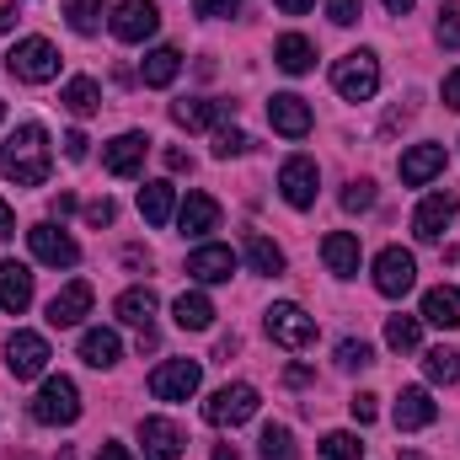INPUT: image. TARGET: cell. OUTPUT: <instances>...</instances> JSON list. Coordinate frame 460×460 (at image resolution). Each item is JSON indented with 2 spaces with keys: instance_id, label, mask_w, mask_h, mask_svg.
Wrapping results in <instances>:
<instances>
[{
  "instance_id": "cell-1",
  "label": "cell",
  "mask_w": 460,
  "mask_h": 460,
  "mask_svg": "<svg viewBox=\"0 0 460 460\" xmlns=\"http://www.w3.org/2000/svg\"><path fill=\"white\" fill-rule=\"evenodd\" d=\"M0 172L16 182V188H43L49 172H54V155H49V134L38 123H22L5 145H0Z\"/></svg>"
},
{
  "instance_id": "cell-2",
  "label": "cell",
  "mask_w": 460,
  "mask_h": 460,
  "mask_svg": "<svg viewBox=\"0 0 460 460\" xmlns=\"http://www.w3.org/2000/svg\"><path fill=\"white\" fill-rule=\"evenodd\" d=\"M32 418H38L43 429H70V423L81 418V391H75V380H70V375H49L43 391L32 396Z\"/></svg>"
},
{
  "instance_id": "cell-3",
  "label": "cell",
  "mask_w": 460,
  "mask_h": 460,
  "mask_svg": "<svg viewBox=\"0 0 460 460\" xmlns=\"http://www.w3.org/2000/svg\"><path fill=\"white\" fill-rule=\"evenodd\" d=\"M5 70H11L16 81H27V86H43V81L59 75V49H54L49 38H22V43H11Z\"/></svg>"
},
{
  "instance_id": "cell-4",
  "label": "cell",
  "mask_w": 460,
  "mask_h": 460,
  "mask_svg": "<svg viewBox=\"0 0 460 460\" xmlns=\"http://www.w3.org/2000/svg\"><path fill=\"white\" fill-rule=\"evenodd\" d=\"M332 86H338V97L348 102H369L375 92H380V65H375V54H343L338 65H332Z\"/></svg>"
},
{
  "instance_id": "cell-5",
  "label": "cell",
  "mask_w": 460,
  "mask_h": 460,
  "mask_svg": "<svg viewBox=\"0 0 460 460\" xmlns=\"http://www.w3.org/2000/svg\"><path fill=\"white\" fill-rule=\"evenodd\" d=\"M199 380H204V364L199 358H166V364L150 369V396L155 402H188L199 391Z\"/></svg>"
},
{
  "instance_id": "cell-6",
  "label": "cell",
  "mask_w": 460,
  "mask_h": 460,
  "mask_svg": "<svg viewBox=\"0 0 460 460\" xmlns=\"http://www.w3.org/2000/svg\"><path fill=\"white\" fill-rule=\"evenodd\" d=\"M268 338L279 348H289V353H300V348L316 343V316H305L295 300H279V305L268 311Z\"/></svg>"
},
{
  "instance_id": "cell-7",
  "label": "cell",
  "mask_w": 460,
  "mask_h": 460,
  "mask_svg": "<svg viewBox=\"0 0 460 460\" xmlns=\"http://www.w3.org/2000/svg\"><path fill=\"white\" fill-rule=\"evenodd\" d=\"M252 412H257V385H246V380L220 385V391L204 402V418H209L215 429H235V423H246Z\"/></svg>"
},
{
  "instance_id": "cell-8",
  "label": "cell",
  "mask_w": 460,
  "mask_h": 460,
  "mask_svg": "<svg viewBox=\"0 0 460 460\" xmlns=\"http://www.w3.org/2000/svg\"><path fill=\"white\" fill-rule=\"evenodd\" d=\"M412 284H418V257L402 252V246H385V252L375 257V289H380L385 300H402Z\"/></svg>"
},
{
  "instance_id": "cell-9",
  "label": "cell",
  "mask_w": 460,
  "mask_h": 460,
  "mask_svg": "<svg viewBox=\"0 0 460 460\" xmlns=\"http://www.w3.org/2000/svg\"><path fill=\"white\" fill-rule=\"evenodd\" d=\"M49 338L43 332H11L5 338V369H11V380H32V375H43L49 369Z\"/></svg>"
},
{
  "instance_id": "cell-10",
  "label": "cell",
  "mask_w": 460,
  "mask_h": 460,
  "mask_svg": "<svg viewBox=\"0 0 460 460\" xmlns=\"http://www.w3.org/2000/svg\"><path fill=\"white\" fill-rule=\"evenodd\" d=\"M161 27V5L155 0H118L113 5V38L118 43H145Z\"/></svg>"
},
{
  "instance_id": "cell-11",
  "label": "cell",
  "mask_w": 460,
  "mask_h": 460,
  "mask_svg": "<svg viewBox=\"0 0 460 460\" xmlns=\"http://www.w3.org/2000/svg\"><path fill=\"white\" fill-rule=\"evenodd\" d=\"M316 182H322V172H316L311 155H289V161L279 166V193H284L295 209H311V204H316Z\"/></svg>"
},
{
  "instance_id": "cell-12",
  "label": "cell",
  "mask_w": 460,
  "mask_h": 460,
  "mask_svg": "<svg viewBox=\"0 0 460 460\" xmlns=\"http://www.w3.org/2000/svg\"><path fill=\"white\" fill-rule=\"evenodd\" d=\"M456 215H460L456 193H429V199L418 204V215H412V235H418V241H445V230H450Z\"/></svg>"
},
{
  "instance_id": "cell-13",
  "label": "cell",
  "mask_w": 460,
  "mask_h": 460,
  "mask_svg": "<svg viewBox=\"0 0 460 460\" xmlns=\"http://www.w3.org/2000/svg\"><path fill=\"white\" fill-rule=\"evenodd\" d=\"M27 246H32V257L49 262V268H75V262H81V246H75L59 226H32L27 230Z\"/></svg>"
},
{
  "instance_id": "cell-14",
  "label": "cell",
  "mask_w": 460,
  "mask_h": 460,
  "mask_svg": "<svg viewBox=\"0 0 460 460\" xmlns=\"http://www.w3.org/2000/svg\"><path fill=\"white\" fill-rule=\"evenodd\" d=\"M92 300H97V289H92L86 279L65 284V289L49 300V327H81V322L92 316Z\"/></svg>"
},
{
  "instance_id": "cell-15",
  "label": "cell",
  "mask_w": 460,
  "mask_h": 460,
  "mask_svg": "<svg viewBox=\"0 0 460 460\" xmlns=\"http://www.w3.org/2000/svg\"><path fill=\"white\" fill-rule=\"evenodd\" d=\"M268 123H273L284 139H305V134H311V123H316V113H311V102H305V97L279 92V97L268 102Z\"/></svg>"
},
{
  "instance_id": "cell-16",
  "label": "cell",
  "mask_w": 460,
  "mask_h": 460,
  "mask_svg": "<svg viewBox=\"0 0 460 460\" xmlns=\"http://www.w3.org/2000/svg\"><path fill=\"white\" fill-rule=\"evenodd\" d=\"M139 445H145V460H182V429L172 418H145L139 423Z\"/></svg>"
},
{
  "instance_id": "cell-17",
  "label": "cell",
  "mask_w": 460,
  "mask_h": 460,
  "mask_svg": "<svg viewBox=\"0 0 460 460\" xmlns=\"http://www.w3.org/2000/svg\"><path fill=\"white\" fill-rule=\"evenodd\" d=\"M235 113V102H220V97H182L172 102V123L177 128H215Z\"/></svg>"
},
{
  "instance_id": "cell-18",
  "label": "cell",
  "mask_w": 460,
  "mask_h": 460,
  "mask_svg": "<svg viewBox=\"0 0 460 460\" xmlns=\"http://www.w3.org/2000/svg\"><path fill=\"white\" fill-rule=\"evenodd\" d=\"M434 418H439L434 396H429L423 385H402V396H396V429H402V434H412V429H429Z\"/></svg>"
},
{
  "instance_id": "cell-19",
  "label": "cell",
  "mask_w": 460,
  "mask_h": 460,
  "mask_svg": "<svg viewBox=\"0 0 460 460\" xmlns=\"http://www.w3.org/2000/svg\"><path fill=\"white\" fill-rule=\"evenodd\" d=\"M145 150H150L145 134H118L113 145H102V166H108L113 177H134V172L145 166Z\"/></svg>"
},
{
  "instance_id": "cell-20",
  "label": "cell",
  "mask_w": 460,
  "mask_h": 460,
  "mask_svg": "<svg viewBox=\"0 0 460 460\" xmlns=\"http://www.w3.org/2000/svg\"><path fill=\"white\" fill-rule=\"evenodd\" d=\"M445 172V145H412L407 155H402V182L407 188H423V182H434Z\"/></svg>"
},
{
  "instance_id": "cell-21",
  "label": "cell",
  "mask_w": 460,
  "mask_h": 460,
  "mask_svg": "<svg viewBox=\"0 0 460 460\" xmlns=\"http://www.w3.org/2000/svg\"><path fill=\"white\" fill-rule=\"evenodd\" d=\"M188 273L199 284H226L235 273V252L230 246H199V252H188Z\"/></svg>"
},
{
  "instance_id": "cell-22",
  "label": "cell",
  "mask_w": 460,
  "mask_h": 460,
  "mask_svg": "<svg viewBox=\"0 0 460 460\" xmlns=\"http://www.w3.org/2000/svg\"><path fill=\"white\" fill-rule=\"evenodd\" d=\"M32 305V273L22 268V262H0V311H11V316H22Z\"/></svg>"
},
{
  "instance_id": "cell-23",
  "label": "cell",
  "mask_w": 460,
  "mask_h": 460,
  "mask_svg": "<svg viewBox=\"0 0 460 460\" xmlns=\"http://www.w3.org/2000/svg\"><path fill=\"white\" fill-rule=\"evenodd\" d=\"M177 226H182V235H209L220 226V204L209 193H188V204L177 209Z\"/></svg>"
},
{
  "instance_id": "cell-24",
  "label": "cell",
  "mask_w": 460,
  "mask_h": 460,
  "mask_svg": "<svg viewBox=\"0 0 460 460\" xmlns=\"http://www.w3.org/2000/svg\"><path fill=\"white\" fill-rule=\"evenodd\" d=\"M172 316H177V327H182V332H209V327H215V305H209V295H199V289L177 295Z\"/></svg>"
},
{
  "instance_id": "cell-25",
  "label": "cell",
  "mask_w": 460,
  "mask_h": 460,
  "mask_svg": "<svg viewBox=\"0 0 460 460\" xmlns=\"http://www.w3.org/2000/svg\"><path fill=\"white\" fill-rule=\"evenodd\" d=\"M118 322H128V327H139V332H150V322H155V289H123L118 295Z\"/></svg>"
},
{
  "instance_id": "cell-26",
  "label": "cell",
  "mask_w": 460,
  "mask_h": 460,
  "mask_svg": "<svg viewBox=\"0 0 460 460\" xmlns=\"http://www.w3.org/2000/svg\"><path fill=\"white\" fill-rule=\"evenodd\" d=\"M423 322H434V327L456 332V327H460V289H450V284L429 289V295H423Z\"/></svg>"
},
{
  "instance_id": "cell-27",
  "label": "cell",
  "mask_w": 460,
  "mask_h": 460,
  "mask_svg": "<svg viewBox=\"0 0 460 460\" xmlns=\"http://www.w3.org/2000/svg\"><path fill=\"white\" fill-rule=\"evenodd\" d=\"M322 257H327V268H332L338 279H353V273H358V235L332 230V235L322 241Z\"/></svg>"
},
{
  "instance_id": "cell-28",
  "label": "cell",
  "mask_w": 460,
  "mask_h": 460,
  "mask_svg": "<svg viewBox=\"0 0 460 460\" xmlns=\"http://www.w3.org/2000/svg\"><path fill=\"white\" fill-rule=\"evenodd\" d=\"M273 59H279V70H289V75H305V70L316 65V49H311V38H300V32H284V38L273 43Z\"/></svg>"
},
{
  "instance_id": "cell-29",
  "label": "cell",
  "mask_w": 460,
  "mask_h": 460,
  "mask_svg": "<svg viewBox=\"0 0 460 460\" xmlns=\"http://www.w3.org/2000/svg\"><path fill=\"white\" fill-rule=\"evenodd\" d=\"M172 209H177V188H172V182H145V188H139V215H145V226H166Z\"/></svg>"
},
{
  "instance_id": "cell-30",
  "label": "cell",
  "mask_w": 460,
  "mask_h": 460,
  "mask_svg": "<svg viewBox=\"0 0 460 460\" xmlns=\"http://www.w3.org/2000/svg\"><path fill=\"white\" fill-rule=\"evenodd\" d=\"M118 353H123V343H118V332H108V327H92V332L81 338V358H86L92 369H113Z\"/></svg>"
},
{
  "instance_id": "cell-31",
  "label": "cell",
  "mask_w": 460,
  "mask_h": 460,
  "mask_svg": "<svg viewBox=\"0 0 460 460\" xmlns=\"http://www.w3.org/2000/svg\"><path fill=\"white\" fill-rule=\"evenodd\" d=\"M177 70H182V54H177V49H150L145 65H139V81H145V86H172Z\"/></svg>"
},
{
  "instance_id": "cell-32",
  "label": "cell",
  "mask_w": 460,
  "mask_h": 460,
  "mask_svg": "<svg viewBox=\"0 0 460 460\" xmlns=\"http://www.w3.org/2000/svg\"><path fill=\"white\" fill-rule=\"evenodd\" d=\"M246 262H252V273H268V279L284 273V252H279V241H268L262 230L246 235Z\"/></svg>"
},
{
  "instance_id": "cell-33",
  "label": "cell",
  "mask_w": 460,
  "mask_h": 460,
  "mask_svg": "<svg viewBox=\"0 0 460 460\" xmlns=\"http://www.w3.org/2000/svg\"><path fill=\"white\" fill-rule=\"evenodd\" d=\"M59 102H65L75 118H92L97 108H102V92H97V81H92V75H75V81L59 92Z\"/></svg>"
},
{
  "instance_id": "cell-34",
  "label": "cell",
  "mask_w": 460,
  "mask_h": 460,
  "mask_svg": "<svg viewBox=\"0 0 460 460\" xmlns=\"http://www.w3.org/2000/svg\"><path fill=\"white\" fill-rule=\"evenodd\" d=\"M423 375H429L434 385H456L460 380V353L456 348H429V353H423Z\"/></svg>"
},
{
  "instance_id": "cell-35",
  "label": "cell",
  "mask_w": 460,
  "mask_h": 460,
  "mask_svg": "<svg viewBox=\"0 0 460 460\" xmlns=\"http://www.w3.org/2000/svg\"><path fill=\"white\" fill-rule=\"evenodd\" d=\"M385 343L396 348V353H412V348L423 343V322L418 316H391L385 322Z\"/></svg>"
},
{
  "instance_id": "cell-36",
  "label": "cell",
  "mask_w": 460,
  "mask_h": 460,
  "mask_svg": "<svg viewBox=\"0 0 460 460\" xmlns=\"http://www.w3.org/2000/svg\"><path fill=\"white\" fill-rule=\"evenodd\" d=\"M102 5H108V0H70L65 16H70V27H75L81 38H92V32L102 27Z\"/></svg>"
},
{
  "instance_id": "cell-37",
  "label": "cell",
  "mask_w": 460,
  "mask_h": 460,
  "mask_svg": "<svg viewBox=\"0 0 460 460\" xmlns=\"http://www.w3.org/2000/svg\"><path fill=\"white\" fill-rule=\"evenodd\" d=\"M262 460H300L295 434H289L284 423H268V429H262Z\"/></svg>"
},
{
  "instance_id": "cell-38",
  "label": "cell",
  "mask_w": 460,
  "mask_h": 460,
  "mask_svg": "<svg viewBox=\"0 0 460 460\" xmlns=\"http://www.w3.org/2000/svg\"><path fill=\"white\" fill-rule=\"evenodd\" d=\"M322 456L327 460H358L364 456V445H358V434H343V429H338V434L322 439Z\"/></svg>"
},
{
  "instance_id": "cell-39",
  "label": "cell",
  "mask_w": 460,
  "mask_h": 460,
  "mask_svg": "<svg viewBox=\"0 0 460 460\" xmlns=\"http://www.w3.org/2000/svg\"><path fill=\"white\" fill-rule=\"evenodd\" d=\"M369 204H375V182H369V177H353V182L343 188V209L348 215H364Z\"/></svg>"
},
{
  "instance_id": "cell-40",
  "label": "cell",
  "mask_w": 460,
  "mask_h": 460,
  "mask_svg": "<svg viewBox=\"0 0 460 460\" xmlns=\"http://www.w3.org/2000/svg\"><path fill=\"white\" fill-rule=\"evenodd\" d=\"M439 43L445 49H460V0H445L439 5Z\"/></svg>"
},
{
  "instance_id": "cell-41",
  "label": "cell",
  "mask_w": 460,
  "mask_h": 460,
  "mask_svg": "<svg viewBox=\"0 0 460 460\" xmlns=\"http://www.w3.org/2000/svg\"><path fill=\"white\" fill-rule=\"evenodd\" d=\"M338 364H343V369H369V364H375V348L364 343V338H358V343L348 338V343H338Z\"/></svg>"
},
{
  "instance_id": "cell-42",
  "label": "cell",
  "mask_w": 460,
  "mask_h": 460,
  "mask_svg": "<svg viewBox=\"0 0 460 460\" xmlns=\"http://www.w3.org/2000/svg\"><path fill=\"white\" fill-rule=\"evenodd\" d=\"M246 145H252V139H246L241 128H215V155H220V161H230V155H241Z\"/></svg>"
},
{
  "instance_id": "cell-43",
  "label": "cell",
  "mask_w": 460,
  "mask_h": 460,
  "mask_svg": "<svg viewBox=\"0 0 460 460\" xmlns=\"http://www.w3.org/2000/svg\"><path fill=\"white\" fill-rule=\"evenodd\" d=\"M327 16H332L338 27H353V22L364 16V0H327Z\"/></svg>"
},
{
  "instance_id": "cell-44",
  "label": "cell",
  "mask_w": 460,
  "mask_h": 460,
  "mask_svg": "<svg viewBox=\"0 0 460 460\" xmlns=\"http://www.w3.org/2000/svg\"><path fill=\"white\" fill-rule=\"evenodd\" d=\"M348 412H353V423H375V418H380V396H369V391H358V396L348 402Z\"/></svg>"
},
{
  "instance_id": "cell-45",
  "label": "cell",
  "mask_w": 460,
  "mask_h": 460,
  "mask_svg": "<svg viewBox=\"0 0 460 460\" xmlns=\"http://www.w3.org/2000/svg\"><path fill=\"white\" fill-rule=\"evenodd\" d=\"M235 5H241V0H193V16L220 22V16H235Z\"/></svg>"
},
{
  "instance_id": "cell-46",
  "label": "cell",
  "mask_w": 460,
  "mask_h": 460,
  "mask_svg": "<svg viewBox=\"0 0 460 460\" xmlns=\"http://www.w3.org/2000/svg\"><path fill=\"white\" fill-rule=\"evenodd\" d=\"M86 220H92L97 230H102V226H113V220H118L113 199H97V204H86Z\"/></svg>"
},
{
  "instance_id": "cell-47",
  "label": "cell",
  "mask_w": 460,
  "mask_h": 460,
  "mask_svg": "<svg viewBox=\"0 0 460 460\" xmlns=\"http://www.w3.org/2000/svg\"><path fill=\"white\" fill-rule=\"evenodd\" d=\"M86 145H92V139H86L81 128H70V134H65V155H70V161H86Z\"/></svg>"
},
{
  "instance_id": "cell-48",
  "label": "cell",
  "mask_w": 460,
  "mask_h": 460,
  "mask_svg": "<svg viewBox=\"0 0 460 460\" xmlns=\"http://www.w3.org/2000/svg\"><path fill=\"white\" fill-rule=\"evenodd\" d=\"M161 161H166V172H193L188 150H177V145H166V150H161Z\"/></svg>"
},
{
  "instance_id": "cell-49",
  "label": "cell",
  "mask_w": 460,
  "mask_h": 460,
  "mask_svg": "<svg viewBox=\"0 0 460 460\" xmlns=\"http://www.w3.org/2000/svg\"><path fill=\"white\" fill-rule=\"evenodd\" d=\"M445 108H456V113H460V70L445 75Z\"/></svg>"
},
{
  "instance_id": "cell-50",
  "label": "cell",
  "mask_w": 460,
  "mask_h": 460,
  "mask_svg": "<svg viewBox=\"0 0 460 460\" xmlns=\"http://www.w3.org/2000/svg\"><path fill=\"white\" fill-rule=\"evenodd\" d=\"M16 235V215H11V204L0 199V241H11Z\"/></svg>"
},
{
  "instance_id": "cell-51",
  "label": "cell",
  "mask_w": 460,
  "mask_h": 460,
  "mask_svg": "<svg viewBox=\"0 0 460 460\" xmlns=\"http://www.w3.org/2000/svg\"><path fill=\"white\" fill-rule=\"evenodd\" d=\"M273 5H279V11H284V16H305V11H311V5H316V0H273Z\"/></svg>"
},
{
  "instance_id": "cell-52",
  "label": "cell",
  "mask_w": 460,
  "mask_h": 460,
  "mask_svg": "<svg viewBox=\"0 0 460 460\" xmlns=\"http://www.w3.org/2000/svg\"><path fill=\"white\" fill-rule=\"evenodd\" d=\"M16 22H22V11H16V0H11V5H5V11H0V32H11V27H16Z\"/></svg>"
},
{
  "instance_id": "cell-53",
  "label": "cell",
  "mask_w": 460,
  "mask_h": 460,
  "mask_svg": "<svg viewBox=\"0 0 460 460\" xmlns=\"http://www.w3.org/2000/svg\"><path fill=\"white\" fill-rule=\"evenodd\" d=\"M97 460H134V456H128L123 445H102V450H97Z\"/></svg>"
},
{
  "instance_id": "cell-54",
  "label": "cell",
  "mask_w": 460,
  "mask_h": 460,
  "mask_svg": "<svg viewBox=\"0 0 460 460\" xmlns=\"http://www.w3.org/2000/svg\"><path fill=\"white\" fill-rule=\"evenodd\" d=\"M54 215H59V220H65V215H75V199H70V193H59V199H54Z\"/></svg>"
},
{
  "instance_id": "cell-55",
  "label": "cell",
  "mask_w": 460,
  "mask_h": 460,
  "mask_svg": "<svg viewBox=\"0 0 460 460\" xmlns=\"http://www.w3.org/2000/svg\"><path fill=\"white\" fill-rule=\"evenodd\" d=\"M284 380H289V385H305V380H311V369H305V364H289V375H284Z\"/></svg>"
},
{
  "instance_id": "cell-56",
  "label": "cell",
  "mask_w": 460,
  "mask_h": 460,
  "mask_svg": "<svg viewBox=\"0 0 460 460\" xmlns=\"http://www.w3.org/2000/svg\"><path fill=\"white\" fill-rule=\"evenodd\" d=\"M385 11H391V16H407V11H412V0H385Z\"/></svg>"
},
{
  "instance_id": "cell-57",
  "label": "cell",
  "mask_w": 460,
  "mask_h": 460,
  "mask_svg": "<svg viewBox=\"0 0 460 460\" xmlns=\"http://www.w3.org/2000/svg\"><path fill=\"white\" fill-rule=\"evenodd\" d=\"M215 460H241V456H235V445H215Z\"/></svg>"
},
{
  "instance_id": "cell-58",
  "label": "cell",
  "mask_w": 460,
  "mask_h": 460,
  "mask_svg": "<svg viewBox=\"0 0 460 460\" xmlns=\"http://www.w3.org/2000/svg\"><path fill=\"white\" fill-rule=\"evenodd\" d=\"M402 460H423V456H402Z\"/></svg>"
},
{
  "instance_id": "cell-59",
  "label": "cell",
  "mask_w": 460,
  "mask_h": 460,
  "mask_svg": "<svg viewBox=\"0 0 460 460\" xmlns=\"http://www.w3.org/2000/svg\"><path fill=\"white\" fill-rule=\"evenodd\" d=\"M0 118H5V102H0Z\"/></svg>"
}]
</instances>
